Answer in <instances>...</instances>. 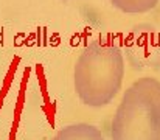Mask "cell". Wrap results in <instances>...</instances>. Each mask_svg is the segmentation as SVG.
<instances>
[{
    "instance_id": "7a4b0ae2",
    "label": "cell",
    "mask_w": 160,
    "mask_h": 140,
    "mask_svg": "<svg viewBox=\"0 0 160 140\" xmlns=\"http://www.w3.org/2000/svg\"><path fill=\"white\" fill-rule=\"evenodd\" d=\"M112 140H160V81L143 76L124 92L112 118Z\"/></svg>"
},
{
    "instance_id": "3957f363",
    "label": "cell",
    "mask_w": 160,
    "mask_h": 140,
    "mask_svg": "<svg viewBox=\"0 0 160 140\" xmlns=\"http://www.w3.org/2000/svg\"><path fill=\"white\" fill-rule=\"evenodd\" d=\"M52 140H104L101 131L89 123H76L62 128Z\"/></svg>"
},
{
    "instance_id": "277c9868",
    "label": "cell",
    "mask_w": 160,
    "mask_h": 140,
    "mask_svg": "<svg viewBox=\"0 0 160 140\" xmlns=\"http://www.w3.org/2000/svg\"><path fill=\"white\" fill-rule=\"evenodd\" d=\"M110 3L124 13L137 14V13L151 11L152 8L157 6L159 0H110Z\"/></svg>"
},
{
    "instance_id": "6da1fadb",
    "label": "cell",
    "mask_w": 160,
    "mask_h": 140,
    "mask_svg": "<svg viewBox=\"0 0 160 140\" xmlns=\"http://www.w3.org/2000/svg\"><path fill=\"white\" fill-rule=\"evenodd\" d=\"M124 78L123 53L112 42L95 41L86 47L75 64V91L92 107L109 104Z\"/></svg>"
}]
</instances>
